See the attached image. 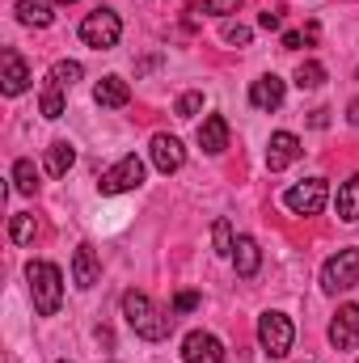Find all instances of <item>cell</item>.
<instances>
[{
    "mask_svg": "<svg viewBox=\"0 0 359 363\" xmlns=\"http://www.w3.org/2000/svg\"><path fill=\"white\" fill-rule=\"evenodd\" d=\"M123 317H127V325L144 338V342H161V338H170V330H174V313H165V308H157L153 304V296L148 291H123Z\"/></svg>",
    "mask_w": 359,
    "mask_h": 363,
    "instance_id": "obj_1",
    "label": "cell"
},
{
    "mask_svg": "<svg viewBox=\"0 0 359 363\" xmlns=\"http://www.w3.org/2000/svg\"><path fill=\"white\" fill-rule=\"evenodd\" d=\"M30 279V296H34V313L38 317H55L60 304H64V274L55 262H30L26 267Z\"/></svg>",
    "mask_w": 359,
    "mask_h": 363,
    "instance_id": "obj_2",
    "label": "cell"
},
{
    "mask_svg": "<svg viewBox=\"0 0 359 363\" xmlns=\"http://www.w3.org/2000/svg\"><path fill=\"white\" fill-rule=\"evenodd\" d=\"M118 38H123V21L114 9H97L81 21V43L93 51H110V47H118Z\"/></svg>",
    "mask_w": 359,
    "mask_h": 363,
    "instance_id": "obj_3",
    "label": "cell"
},
{
    "mask_svg": "<svg viewBox=\"0 0 359 363\" xmlns=\"http://www.w3.org/2000/svg\"><path fill=\"white\" fill-rule=\"evenodd\" d=\"M258 342H263V351H267L270 359H283V355L292 351V342H296L292 317H283V313H263V317H258Z\"/></svg>",
    "mask_w": 359,
    "mask_h": 363,
    "instance_id": "obj_4",
    "label": "cell"
},
{
    "mask_svg": "<svg viewBox=\"0 0 359 363\" xmlns=\"http://www.w3.org/2000/svg\"><path fill=\"white\" fill-rule=\"evenodd\" d=\"M359 283V250H338L326 267H321V291H330V296H338V291H347V287H355Z\"/></svg>",
    "mask_w": 359,
    "mask_h": 363,
    "instance_id": "obj_5",
    "label": "cell"
},
{
    "mask_svg": "<svg viewBox=\"0 0 359 363\" xmlns=\"http://www.w3.org/2000/svg\"><path fill=\"white\" fill-rule=\"evenodd\" d=\"M136 186H144V161L136 157V152H127L123 161H114L101 182H97V190L101 194H127V190H136Z\"/></svg>",
    "mask_w": 359,
    "mask_h": 363,
    "instance_id": "obj_6",
    "label": "cell"
},
{
    "mask_svg": "<svg viewBox=\"0 0 359 363\" xmlns=\"http://www.w3.org/2000/svg\"><path fill=\"white\" fill-rule=\"evenodd\" d=\"M283 203H287V211H296V216H317V211L330 203V186H326V178H304L283 194Z\"/></svg>",
    "mask_w": 359,
    "mask_h": 363,
    "instance_id": "obj_7",
    "label": "cell"
},
{
    "mask_svg": "<svg viewBox=\"0 0 359 363\" xmlns=\"http://www.w3.org/2000/svg\"><path fill=\"white\" fill-rule=\"evenodd\" d=\"M182 359L186 363H224V342L207 330H190L182 338Z\"/></svg>",
    "mask_w": 359,
    "mask_h": 363,
    "instance_id": "obj_8",
    "label": "cell"
},
{
    "mask_svg": "<svg viewBox=\"0 0 359 363\" xmlns=\"http://www.w3.org/2000/svg\"><path fill=\"white\" fill-rule=\"evenodd\" d=\"M148 157H153V165H157L161 174H178L182 165H186V148H182L178 135H170V131H157V135H153Z\"/></svg>",
    "mask_w": 359,
    "mask_h": 363,
    "instance_id": "obj_9",
    "label": "cell"
},
{
    "mask_svg": "<svg viewBox=\"0 0 359 363\" xmlns=\"http://www.w3.org/2000/svg\"><path fill=\"white\" fill-rule=\"evenodd\" d=\"M330 342L334 351H355L359 347V304H343L330 321Z\"/></svg>",
    "mask_w": 359,
    "mask_h": 363,
    "instance_id": "obj_10",
    "label": "cell"
},
{
    "mask_svg": "<svg viewBox=\"0 0 359 363\" xmlns=\"http://www.w3.org/2000/svg\"><path fill=\"white\" fill-rule=\"evenodd\" d=\"M300 152H304L300 135H292V131H275V135H270V144H267V169H270V174H279V169L296 165V161H300Z\"/></svg>",
    "mask_w": 359,
    "mask_h": 363,
    "instance_id": "obj_11",
    "label": "cell"
},
{
    "mask_svg": "<svg viewBox=\"0 0 359 363\" xmlns=\"http://www.w3.org/2000/svg\"><path fill=\"white\" fill-rule=\"evenodd\" d=\"M0 89L9 93V97L30 89V68H26V60L17 51H4L0 55Z\"/></svg>",
    "mask_w": 359,
    "mask_h": 363,
    "instance_id": "obj_12",
    "label": "cell"
},
{
    "mask_svg": "<svg viewBox=\"0 0 359 363\" xmlns=\"http://www.w3.org/2000/svg\"><path fill=\"white\" fill-rule=\"evenodd\" d=\"M101 279V262H97V254H93V245H77L72 250V283L81 287V291H89L93 283Z\"/></svg>",
    "mask_w": 359,
    "mask_h": 363,
    "instance_id": "obj_13",
    "label": "cell"
},
{
    "mask_svg": "<svg viewBox=\"0 0 359 363\" xmlns=\"http://www.w3.org/2000/svg\"><path fill=\"white\" fill-rule=\"evenodd\" d=\"M199 148H203L207 157H220V152L228 148V118H224V114H207V118H203V127H199Z\"/></svg>",
    "mask_w": 359,
    "mask_h": 363,
    "instance_id": "obj_14",
    "label": "cell"
},
{
    "mask_svg": "<svg viewBox=\"0 0 359 363\" xmlns=\"http://www.w3.org/2000/svg\"><path fill=\"white\" fill-rule=\"evenodd\" d=\"M93 101H97L101 110H118V106L131 101V85H127L123 77H101L97 89H93Z\"/></svg>",
    "mask_w": 359,
    "mask_h": 363,
    "instance_id": "obj_15",
    "label": "cell"
},
{
    "mask_svg": "<svg viewBox=\"0 0 359 363\" xmlns=\"http://www.w3.org/2000/svg\"><path fill=\"white\" fill-rule=\"evenodd\" d=\"M283 81L275 77V72H267V77H258L254 85H250V101L258 106V110H279L283 106Z\"/></svg>",
    "mask_w": 359,
    "mask_h": 363,
    "instance_id": "obj_16",
    "label": "cell"
},
{
    "mask_svg": "<svg viewBox=\"0 0 359 363\" xmlns=\"http://www.w3.org/2000/svg\"><path fill=\"white\" fill-rule=\"evenodd\" d=\"M233 267L241 279H254L258 267H263V250H258V241L254 237H237V245H233Z\"/></svg>",
    "mask_w": 359,
    "mask_h": 363,
    "instance_id": "obj_17",
    "label": "cell"
},
{
    "mask_svg": "<svg viewBox=\"0 0 359 363\" xmlns=\"http://www.w3.org/2000/svg\"><path fill=\"white\" fill-rule=\"evenodd\" d=\"M17 21L34 26V30H47L55 21V9H51V0H17Z\"/></svg>",
    "mask_w": 359,
    "mask_h": 363,
    "instance_id": "obj_18",
    "label": "cell"
},
{
    "mask_svg": "<svg viewBox=\"0 0 359 363\" xmlns=\"http://www.w3.org/2000/svg\"><path fill=\"white\" fill-rule=\"evenodd\" d=\"M43 165H47V174H51V178H64V174H68V169L77 165V148H72L68 140H55V144L47 148Z\"/></svg>",
    "mask_w": 359,
    "mask_h": 363,
    "instance_id": "obj_19",
    "label": "cell"
},
{
    "mask_svg": "<svg viewBox=\"0 0 359 363\" xmlns=\"http://www.w3.org/2000/svg\"><path fill=\"white\" fill-rule=\"evenodd\" d=\"M338 216H343L347 224H355L359 220V174L351 182L338 186Z\"/></svg>",
    "mask_w": 359,
    "mask_h": 363,
    "instance_id": "obj_20",
    "label": "cell"
},
{
    "mask_svg": "<svg viewBox=\"0 0 359 363\" xmlns=\"http://www.w3.org/2000/svg\"><path fill=\"white\" fill-rule=\"evenodd\" d=\"M81 77H85V68H81L77 60H60V64H51V85H60V89H72Z\"/></svg>",
    "mask_w": 359,
    "mask_h": 363,
    "instance_id": "obj_21",
    "label": "cell"
},
{
    "mask_svg": "<svg viewBox=\"0 0 359 363\" xmlns=\"http://www.w3.org/2000/svg\"><path fill=\"white\" fill-rule=\"evenodd\" d=\"M34 233H38V224H34V216H13L9 220V237H13V245H34Z\"/></svg>",
    "mask_w": 359,
    "mask_h": 363,
    "instance_id": "obj_22",
    "label": "cell"
},
{
    "mask_svg": "<svg viewBox=\"0 0 359 363\" xmlns=\"http://www.w3.org/2000/svg\"><path fill=\"white\" fill-rule=\"evenodd\" d=\"M13 190H17V194H34V190H38V169H34V161H17V165H13Z\"/></svg>",
    "mask_w": 359,
    "mask_h": 363,
    "instance_id": "obj_23",
    "label": "cell"
},
{
    "mask_svg": "<svg viewBox=\"0 0 359 363\" xmlns=\"http://www.w3.org/2000/svg\"><path fill=\"white\" fill-rule=\"evenodd\" d=\"M296 85H300V89H321V85H326V68H321L317 60H304V64L296 68Z\"/></svg>",
    "mask_w": 359,
    "mask_h": 363,
    "instance_id": "obj_24",
    "label": "cell"
},
{
    "mask_svg": "<svg viewBox=\"0 0 359 363\" xmlns=\"http://www.w3.org/2000/svg\"><path fill=\"white\" fill-rule=\"evenodd\" d=\"M211 241H216V254H220V258H233V245H237V237H233V224H228L224 216L211 224Z\"/></svg>",
    "mask_w": 359,
    "mask_h": 363,
    "instance_id": "obj_25",
    "label": "cell"
},
{
    "mask_svg": "<svg viewBox=\"0 0 359 363\" xmlns=\"http://www.w3.org/2000/svg\"><path fill=\"white\" fill-rule=\"evenodd\" d=\"M38 110H43V118H64V89L60 85H47L43 97H38Z\"/></svg>",
    "mask_w": 359,
    "mask_h": 363,
    "instance_id": "obj_26",
    "label": "cell"
},
{
    "mask_svg": "<svg viewBox=\"0 0 359 363\" xmlns=\"http://www.w3.org/2000/svg\"><path fill=\"white\" fill-rule=\"evenodd\" d=\"M250 38H254L250 26H241V21H224V43H228V47H250Z\"/></svg>",
    "mask_w": 359,
    "mask_h": 363,
    "instance_id": "obj_27",
    "label": "cell"
},
{
    "mask_svg": "<svg viewBox=\"0 0 359 363\" xmlns=\"http://www.w3.org/2000/svg\"><path fill=\"white\" fill-rule=\"evenodd\" d=\"M199 110H203V93H199V89L182 93V97H178V106H174V114H178V118H194Z\"/></svg>",
    "mask_w": 359,
    "mask_h": 363,
    "instance_id": "obj_28",
    "label": "cell"
},
{
    "mask_svg": "<svg viewBox=\"0 0 359 363\" xmlns=\"http://www.w3.org/2000/svg\"><path fill=\"white\" fill-rule=\"evenodd\" d=\"M245 0H203V13L207 17H233Z\"/></svg>",
    "mask_w": 359,
    "mask_h": 363,
    "instance_id": "obj_29",
    "label": "cell"
},
{
    "mask_svg": "<svg viewBox=\"0 0 359 363\" xmlns=\"http://www.w3.org/2000/svg\"><path fill=\"white\" fill-rule=\"evenodd\" d=\"M194 308H199V291H178V296H174V308H170V313L178 317V313H194Z\"/></svg>",
    "mask_w": 359,
    "mask_h": 363,
    "instance_id": "obj_30",
    "label": "cell"
},
{
    "mask_svg": "<svg viewBox=\"0 0 359 363\" xmlns=\"http://www.w3.org/2000/svg\"><path fill=\"white\" fill-rule=\"evenodd\" d=\"M258 26H263V30H283V17H279V13H263V17H258Z\"/></svg>",
    "mask_w": 359,
    "mask_h": 363,
    "instance_id": "obj_31",
    "label": "cell"
},
{
    "mask_svg": "<svg viewBox=\"0 0 359 363\" xmlns=\"http://www.w3.org/2000/svg\"><path fill=\"white\" fill-rule=\"evenodd\" d=\"M300 43H304V34H296V30H287V34H283V51H296Z\"/></svg>",
    "mask_w": 359,
    "mask_h": 363,
    "instance_id": "obj_32",
    "label": "cell"
},
{
    "mask_svg": "<svg viewBox=\"0 0 359 363\" xmlns=\"http://www.w3.org/2000/svg\"><path fill=\"white\" fill-rule=\"evenodd\" d=\"M347 118H351V123H355V127H359V97H355V101H351V106H347Z\"/></svg>",
    "mask_w": 359,
    "mask_h": 363,
    "instance_id": "obj_33",
    "label": "cell"
},
{
    "mask_svg": "<svg viewBox=\"0 0 359 363\" xmlns=\"http://www.w3.org/2000/svg\"><path fill=\"white\" fill-rule=\"evenodd\" d=\"M60 4H77V0H60Z\"/></svg>",
    "mask_w": 359,
    "mask_h": 363,
    "instance_id": "obj_34",
    "label": "cell"
},
{
    "mask_svg": "<svg viewBox=\"0 0 359 363\" xmlns=\"http://www.w3.org/2000/svg\"><path fill=\"white\" fill-rule=\"evenodd\" d=\"M60 363H68V359H60Z\"/></svg>",
    "mask_w": 359,
    "mask_h": 363,
    "instance_id": "obj_35",
    "label": "cell"
}]
</instances>
